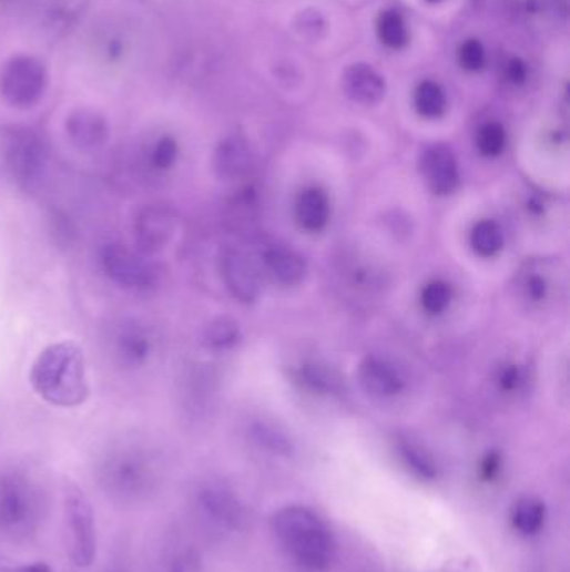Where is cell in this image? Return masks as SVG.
I'll use <instances>...</instances> for the list:
<instances>
[{"instance_id":"obj_1","label":"cell","mask_w":570,"mask_h":572,"mask_svg":"<svg viewBox=\"0 0 570 572\" xmlns=\"http://www.w3.org/2000/svg\"><path fill=\"white\" fill-rule=\"evenodd\" d=\"M272 531L283 551L308 571H323L335 558L332 531L322 518L305 505H285L272 518Z\"/></svg>"},{"instance_id":"obj_2","label":"cell","mask_w":570,"mask_h":572,"mask_svg":"<svg viewBox=\"0 0 570 572\" xmlns=\"http://www.w3.org/2000/svg\"><path fill=\"white\" fill-rule=\"evenodd\" d=\"M31 384L52 406H81L89 396L81 350L69 341L45 348L32 365Z\"/></svg>"},{"instance_id":"obj_3","label":"cell","mask_w":570,"mask_h":572,"mask_svg":"<svg viewBox=\"0 0 570 572\" xmlns=\"http://www.w3.org/2000/svg\"><path fill=\"white\" fill-rule=\"evenodd\" d=\"M156 481V460L141 447H123L109 453L101 466L102 488L121 502H138L146 498Z\"/></svg>"},{"instance_id":"obj_4","label":"cell","mask_w":570,"mask_h":572,"mask_svg":"<svg viewBox=\"0 0 570 572\" xmlns=\"http://www.w3.org/2000/svg\"><path fill=\"white\" fill-rule=\"evenodd\" d=\"M38 494L26 479L6 476L0 479V529L8 534H29L38 524Z\"/></svg>"},{"instance_id":"obj_5","label":"cell","mask_w":570,"mask_h":572,"mask_svg":"<svg viewBox=\"0 0 570 572\" xmlns=\"http://www.w3.org/2000/svg\"><path fill=\"white\" fill-rule=\"evenodd\" d=\"M48 85V71L38 59L18 55L0 71V94L14 108H31Z\"/></svg>"},{"instance_id":"obj_6","label":"cell","mask_w":570,"mask_h":572,"mask_svg":"<svg viewBox=\"0 0 570 572\" xmlns=\"http://www.w3.org/2000/svg\"><path fill=\"white\" fill-rule=\"evenodd\" d=\"M101 265L105 275L124 288L144 290L156 283L157 269L146 255L124 245L111 243L101 249Z\"/></svg>"},{"instance_id":"obj_7","label":"cell","mask_w":570,"mask_h":572,"mask_svg":"<svg viewBox=\"0 0 570 572\" xmlns=\"http://www.w3.org/2000/svg\"><path fill=\"white\" fill-rule=\"evenodd\" d=\"M65 515L71 529L72 561L79 568H89L94 562L95 551H98L94 512L84 492L79 491L74 486L65 491Z\"/></svg>"},{"instance_id":"obj_8","label":"cell","mask_w":570,"mask_h":572,"mask_svg":"<svg viewBox=\"0 0 570 572\" xmlns=\"http://www.w3.org/2000/svg\"><path fill=\"white\" fill-rule=\"evenodd\" d=\"M6 157L16 181L29 187L41 180L48 164V150L34 131L19 130L9 137Z\"/></svg>"},{"instance_id":"obj_9","label":"cell","mask_w":570,"mask_h":572,"mask_svg":"<svg viewBox=\"0 0 570 572\" xmlns=\"http://www.w3.org/2000/svg\"><path fill=\"white\" fill-rule=\"evenodd\" d=\"M201 511L220 528L240 531L248 521L245 504L230 486L220 481L207 482L197 494Z\"/></svg>"},{"instance_id":"obj_10","label":"cell","mask_w":570,"mask_h":572,"mask_svg":"<svg viewBox=\"0 0 570 572\" xmlns=\"http://www.w3.org/2000/svg\"><path fill=\"white\" fill-rule=\"evenodd\" d=\"M176 229L173 208L163 203H153L141 210L134 222V238L143 255H154L170 243Z\"/></svg>"},{"instance_id":"obj_11","label":"cell","mask_w":570,"mask_h":572,"mask_svg":"<svg viewBox=\"0 0 570 572\" xmlns=\"http://www.w3.org/2000/svg\"><path fill=\"white\" fill-rule=\"evenodd\" d=\"M221 275L224 285L236 300L242 304H253L258 300L262 292L258 269L248 255L240 249H227L221 258Z\"/></svg>"},{"instance_id":"obj_12","label":"cell","mask_w":570,"mask_h":572,"mask_svg":"<svg viewBox=\"0 0 570 572\" xmlns=\"http://www.w3.org/2000/svg\"><path fill=\"white\" fill-rule=\"evenodd\" d=\"M421 173L437 195H450L459 184V164L450 147L435 144L421 156Z\"/></svg>"},{"instance_id":"obj_13","label":"cell","mask_w":570,"mask_h":572,"mask_svg":"<svg viewBox=\"0 0 570 572\" xmlns=\"http://www.w3.org/2000/svg\"><path fill=\"white\" fill-rule=\"evenodd\" d=\"M342 89L354 103L375 106L387 94L385 79L365 62L348 65L342 75Z\"/></svg>"},{"instance_id":"obj_14","label":"cell","mask_w":570,"mask_h":572,"mask_svg":"<svg viewBox=\"0 0 570 572\" xmlns=\"http://www.w3.org/2000/svg\"><path fill=\"white\" fill-rule=\"evenodd\" d=\"M253 150L243 136H227L214 151L213 166L221 180H240L253 166Z\"/></svg>"},{"instance_id":"obj_15","label":"cell","mask_w":570,"mask_h":572,"mask_svg":"<svg viewBox=\"0 0 570 572\" xmlns=\"http://www.w3.org/2000/svg\"><path fill=\"white\" fill-rule=\"evenodd\" d=\"M68 136L81 150H95L108 140L109 127L101 114L91 110L74 111L65 123Z\"/></svg>"},{"instance_id":"obj_16","label":"cell","mask_w":570,"mask_h":572,"mask_svg":"<svg viewBox=\"0 0 570 572\" xmlns=\"http://www.w3.org/2000/svg\"><path fill=\"white\" fill-rule=\"evenodd\" d=\"M265 266L269 276L283 286L298 285L306 275L305 259L285 245H273L266 249Z\"/></svg>"},{"instance_id":"obj_17","label":"cell","mask_w":570,"mask_h":572,"mask_svg":"<svg viewBox=\"0 0 570 572\" xmlns=\"http://www.w3.org/2000/svg\"><path fill=\"white\" fill-rule=\"evenodd\" d=\"M362 387L371 396L394 397L404 389V380L390 364L380 358H367L358 371Z\"/></svg>"},{"instance_id":"obj_18","label":"cell","mask_w":570,"mask_h":572,"mask_svg":"<svg viewBox=\"0 0 570 572\" xmlns=\"http://www.w3.org/2000/svg\"><path fill=\"white\" fill-rule=\"evenodd\" d=\"M298 225L306 232H319L329 219V202L318 187H308L299 193L295 206Z\"/></svg>"},{"instance_id":"obj_19","label":"cell","mask_w":570,"mask_h":572,"mask_svg":"<svg viewBox=\"0 0 570 572\" xmlns=\"http://www.w3.org/2000/svg\"><path fill=\"white\" fill-rule=\"evenodd\" d=\"M510 521L520 534H537L546 522V505L536 498L519 499L513 504Z\"/></svg>"},{"instance_id":"obj_20","label":"cell","mask_w":570,"mask_h":572,"mask_svg":"<svg viewBox=\"0 0 570 572\" xmlns=\"http://www.w3.org/2000/svg\"><path fill=\"white\" fill-rule=\"evenodd\" d=\"M378 41L391 51H400L410 41L404 16L394 9L381 12L377 19Z\"/></svg>"},{"instance_id":"obj_21","label":"cell","mask_w":570,"mask_h":572,"mask_svg":"<svg viewBox=\"0 0 570 572\" xmlns=\"http://www.w3.org/2000/svg\"><path fill=\"white\" fill-rule=\"evenodd\" d=\"M250 437L259 449L273 453V456L288 457L293 453V442L282 429L273 423L258 420L250 427Z\"/></svg>"},{"instance_id":"obj_22","label":"cell","mask_w":570,"mask_h":572,"mask_svg":"<svg viewBox=\"0 0 570 572\" xmlns=\"http://www.w3.org/2000/svg\"><path fill=\"white\" fill-rule=\"evenodd\" d=\"M414 104L421 118L437 120L447 110V94L438 82L424 81L415 89Z\"/></svg>"},{"instance_id":"obj_23","label":"cell","mask_w":570,"mask_h":572,"mask_svg":"<svg viewBox=\"0 0 570 572\" xmlns=\"http://www.w3.org/2000/svg\"><path fill=\"white\" fill-rule=\"evenodd\" d=\"M397 449L405 466H407L415 476L420 477V479H427V481H431V479L437 477V463H435L434 457H431L424 447L411 442L410 439H398Z\"/></svg>"},{"instance_id":"obj_24","label":"cell","mask_w":570,"mask_h":572,"mask_svg":"<svg viewBox=\"0 0 570 572\" xmlns=\"http://www.w3.org/2000/svg\"><path fill=\"white\" fill-rule=\"evenodd\" d=\"M116 348L124 364L140 365L150 355L151 341L147 335L140 330V328H124L118 335Z\"/></svg>"},{"instance_id":"obj_25","label":"cell","mask_w":570,"mask_h":572,"mask_svg":"<svg viewBox=\"0 0 570 572\" xmlns=\"http://www.w3.org/2000/svg\"><path fill=\"white\" fill-rule=\"evenodd\" d=\"M204 345L211 350H226L238 344L240 327L233 318L217 317L204 330Z\"/></svg>"},{"instance_id":"obj_26","label":"cell","mask_w":570,"mask_h":572,"mask_svg":"<svg viewBox=\"0 0 570 572\" xmlns=\"http://www.w3.org/2000/svg\"><path fill=\"white\" fill-rule=\"evenodd\" d=\"M470 245H472L474 252L486 258L497 255L503 246L502 229L496 222L482 219L474 226L472 233H470Z\"/></svg>"},{"instance_id":"obj_27","label":"cell","mask_w":570,"mask_h":572,"mask_svg":"<svg viewBox=\"0 0 570 572\" xmlns=\"http://www.w3.org/2000/svg\"><path fill=\"white\" fill-rule=\"evenodd\" d=\"M302 380L309 389L322 394H338L344 387L342 377L326 365L309 364L302 368Z\"/></svg>"},{"instance_id":"obj_28","label":"cell","mask_w":570,"mask_h":572,"mask_svg":"<svg viewBox=\"0 0 570 572\" xmlns=\"http://www.w3.org/2000/svg\"><path fill=\"white\" fill-rule=\"evenodd\" d=\"M421 307L427 314L430 315H440L450 307L451 302V288L448 283L440 282H430L428 285L424 286V290H421Z\"/></svg>"},{"instance_id":"obj_29","label":"cell","mask_w":570,"mask_h":572,"mask_svg":"<svg viewBox=\"0 0 570 572\" xmlns=\"http://www.w3.org/2000/svg\"><path fill=\"white\" fill-rule=\"evenodd\" d=\"M506 130H503L502 124L493 123V121L484 124L477 133V147L484 156H499L506 150Z\"/></svg>"},{"instance_id":"obj_30","label":"cell","mask_w":570,"mask_h":572,"mask_svg":"<svg viewBox=\"0 0 570 572\" xmlns=\"http://www.w3.org/2000/svg\"><path fill=\"white\" fill-rule=\"evenodd\" d=\"M486 49L477 39H469L459 49V62L466 71H480L486 64Z\"/></svg>"},{"instance_id":"obj_31","label":"cell","mask_w":570,"mask_h":572,"mask_svg":"<svg viewBox=\"0 0 570 572\" xmlns=\"http://www.w3.org/2000/svg\"><path fill=\"white\" fill-rule=\"evenodd\" d=\"M177 143L171 136L161 137L154 144L153 153H151V163L157 170H170L177 160Z\"/></svg>"},{"instance_id":"obj_32","label":"cell","mask_w":570,"mask_h":572,"mask_svg":"<svg viewBox=\"0 0 570 572\" xmlns=\"http://www.w3.org/2000/svg\"><path fill=\"white\" fill-rule=\"evenodd\" d=\"M502 74L507 82L517 85L526 82L529 71H527V64L522 59L510 58L507 59L506 64L502 65Z\"/></svg>"},{"instance_id":"obj_33","label":"cell","mask_w":570,"mask_h":572,"mask_svg":"<svg viewBox=\"0 0 570 572\" xmlns=\"http://www.w3.org/2000/svg\"><path fill=\"white\" fill-rule=\"evenodd\" d=\"M527 297L532 298L533 302H540L546 298L547 283L542 276H529L526 282Z\"/></svg>"},{"instance_id":"obj_34","label":"cell","mask_w":570,"mask_h":572,"mask_svg":"<svg viewBox=\"0 0 570 572\" xmlns=\"http://www.w3.org/2000/svg\"><path fill=\"white\" fill-rule=\"evenodd\" d=\"M434 572H480V569L474 559H457V561L447 562Z\"/></svg>"},{"instance_id":"obj_35","label":"cell","mask_w":570,"mask_h":572,"mask_svg":"<svg viewBox=\"0 0 570 572\" xmlns=\"http://www.w3.org/2000/svg\"><path fill=\"white\" fill-rule=\"evenodd\" d=\"M173 572H201L200 559L191 552H186L174 562Z\"/></svg>"},{"instance_id":"obj_36","label":"cell","mask_w":570,"mask_h":572,"mask_svg":"<svg viewBox=\"0 0 570 572\" xmlns=\"http://www.w3.org/2000/svg\"><path fill=\"white\" fill-rule=\"evenodd\" d=\"M520 380H522V375H520V370L517 367H509L502 371L500 375V386L506 390H513L519 387Z\"/></svg>"},{"instance_id":"obj_37","label":"cell","mask_w":570,"mask_h":572,"mask_svg":"<svg viewBox=\"0 0 570 572\" xmlns=\"http://www.w3.org/2000/svg\"><path fill=\"white\" fill-rule=\"evenodd\" d=\"M323 25H325V21H323L322 16H319L318 12H313V14H306V12H303V32L313 31V34L318 35V29L323 28Z\"/></svg>"},{"instance_id":"obj_38","label":"cell","mask_w":570,"mask_h":572,"mask_svg":"<svg viewBox=\"0 0 570 572\" xmlns=\"http://www.w3.org/2000/svg\"><path fill=\"white\" fill-rule=\"evenodd\" d=\"M500 467V459L497 456L487 457L486 462H484V473H486L487 479H492L496 476L497 470Z\"/></svg>"},{"instance_id":"obj_39","label":"cell","mask_w":570,"mask_h":572,"mask_svg":"<svg viewBox=\"0 0 570 572\" xmlns=\"http://www.w3.org/2000/svg\"><path fill=\"white\" fill-rule=\"evenodd\" d=\"M12 572H52V569L44 564V562H38V564L26 565V568Z\"/></svg>"},{"instance_id":"obj_40","label":"cell","mask_w":570,"mask_h":572,"mask_svg":"<svg viewBox=\"0 0 570 572\" xmlns=\"http://www.w3.org/2000/svg\"><path fill=\"white\" fill-rule=\"evenodd\" d=\"M556 6L562 12L563 18H566L567 12H569V0H556Z\"/></svg>"},{"instance_id":"obj_41","label":"cell","mask_w":570,"mask_h":572,"mask_svg":"<svg viewBox=\"0 0 570 572\" xmlns=\"http://www.w3.org/2000/svg\"><path fill=\"white\" fill-rule=\"evenodd\" d=\"M427 2H430V4H437V2H440V0H427Z\"/></svg>"}]
</instances>
